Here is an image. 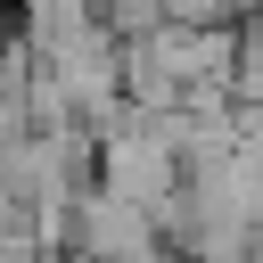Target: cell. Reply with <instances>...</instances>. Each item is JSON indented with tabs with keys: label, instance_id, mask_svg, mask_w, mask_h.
<instances>
[{
	"label": "cell",
	"instance_id": "obj_1",
	"mask_svg": "<svg viewBox=\"0 0 263 263\" xmlns=\"http://www.w3.org/2000/svg\"><path fill=\"white\" fill-rule=\"evenodd\" d=\"M140 247H156V214H148L140 197H115L107 181L74 189V255L123 263V255H140Z\"/></svg>",
	"mask_w": 263,
	"mask_h": 263
},
{
	"label": "cell",
	"instance_id": "obj_2",
	"mask_svg": "<svg viewBox=\"0 0 263 263\" xmlns=\"http://www.w3.org/2000/svg\"><path fill=\"white\" fill-rule=\"evenodd\" d=\"M230 99H238V107H255V99H263V8H247V16H238V66H230Z\"/></svg>",
	"mask_w": 263,
	"mask_h": 263
},
{
	"label": "cell",
	"instance_id": "obj_3",
	"mask_svg": "<svg viewBox=\"0 0 263 263\" xmlns=\"http://www.w3.org/2000/svg\"><path fill=\"white\" fill-rule=\"evenodd\" d=\"M99 16H107V33H115V41H140V33H156V25H164V0H99Z\"/></svg>",
	"mask_w": 263,
	"mask_h": 263
},
{
	"label": "cell",
	"instance_id": "obj_4",
	"mask_svg": "<svg viewBox=\"0 0 263 263\" xmlns=\"http://www.w3.org/2000/svg\"><path fill=\"white\" fill-rule=\"evenodd\" d=\"M222 16H247V0H164V25H222Z\"/></svg>",
	"mask_w": 263,
	"mask_h": 263
},
{
	"label": "cell",
	"instance_id": "obj_5",
	"mask_svg": "<svg viewBox=\"0 0 263 263\" xmlns=\"http://www.w3.org/2000/svg\"><path fill=\"white\" fill-rule=\"evenodd\" d=\"M0 263H49V255L33 247V230H16V238H0Z\"/></svg>",
	"mask_w": 263,
	"mask_h": 263
},
{
	"label": "cell",
	"instance_id": "obj_6",
	"mask_svg": "<svg viewBox=\"0 0 263 263\" xmlns=\"http://www.w3.org/2000/svg\"><path fill=\"white\" fill-rule=\"evenodd\" d=\"M123 263H197V255H189V247H164V238H156V247H140V255H123Z\"/></svg>",
	"mask_w": 263,
	"mask_h": 263
}]
</instances>
